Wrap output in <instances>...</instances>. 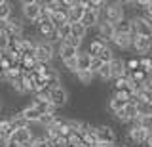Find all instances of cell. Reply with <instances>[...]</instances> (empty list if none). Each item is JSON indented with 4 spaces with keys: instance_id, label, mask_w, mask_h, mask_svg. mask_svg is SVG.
<instances>
[{
    "instance_id": "obj_1",
    "label": "cell",
    "mask_w": 152,
    "mask_h": 147,
    "mask_svg": "<svg viewBox=\"0 0 152 147\" xmlns=\"http://www.w3.org/2000/svg\"><path fill=\"white\" fill-rule=\"evenodd\" d=\"M101 19L108 21L112 25H118L122 19H126V10H124V2H108L101 13Z\"/></svg>"
},
{
    "instance_id": "obj_2",
    "label": "cell",
    "mask_w": 152,
    "mask_h": 147,
    "mask_svg": "<svg viewBox=\"0 0 152 147\" xmlns=\"http://www.w3.org/2000/svg\"><path fill=\"white\" fill-rule=\"evenodd\" d=\"M21 16L27 23H36L42 16V2H38V0L21 2Z\"/></svg>"
},
{
    "instance_id": "obj_3",
    "label": "cell",
    "mask_w": 152,
    "mask_h": 147,
    "mask_svg": "<svg viewBox=\"0 0 152 147\" xmlns=\"http://www.w3.org/2000/svg\"><path fill=\"white\" fill-rule=\"evenodd\" d=\"M57 55V46L50 40H38L36 42V59L40 63H51Z\"/></svg>"
},
{
    "instance_id": "obj_4",
    "label": "cell",
    "mask_w": 152,
    "mask_h": 147,
    "mask_svg": "<svg viewBox=\"0 0 152 147\" xmlns=\"http://www.w3.org/2000/svg\"><path fill=\"white\" fill-rule=\"evenodd\" d=\"M131 23H133V35L152 38V23L146 19L145 16H133Z\"/></svg>"
},
{
    "instance_id": "obj_5",
    "label": "cell",
    "mask_w": 152,
    "mask_h": 147,
    "mask_svg": "<svg viewBox=\"0 0 152 147\" xmlns=\"http://www.w3.org/2000/svg\"><path fill=\"white\" fill-rule=\"evenodd\" d=\"M66 8H69V21L70 23H80L84 19L86 13V4L80 0H65Z\"/></svg>"
},
{
    "instance_id": "obj_6",
    "label": "cell",
    "mask_w": 152,
    "mask_h": 147,
    "mask_svg": "<svg viewBox=\"0 0 152 147\" xmlns=\"http://www.w3.org/2000/svg\"><path fill=\"white\" fill-rule=\"evenodd\" d=\"M95 136H97L99 143H118L114 128L108 126V124H97L95 126Z\"/></svg>"
},
{
    "instance_id": "obj_7",
    "label": "cell",
    "mask_w": 152,
    "mask_h": 147,
    "mask_svg": "<svg viewBox=\"0 0 152 147\" xmlns=\"http://www.w3.org/2000/svg\"><path fill=\"white\" fill-rule=\"evenodd\" d=\"M148 136H150V132H146L145 128H141L137 124H133L129 130H127V140L135 145H145L146 140H148Z\"/></svg>"
},
{
    "instance_id": "obj_8",
    "label": "cell",
    "mask_w": 152,
    "mask_h": 147,
    "mask_svg": "<svg viewBox=\"0 0 152 147\" xmlns=\"http://www.w3.org/2000/svg\"><path fill=\"white\" fill-rule=\"evenodd\" d=\"M114 117H116L118 122H124V124H126V122H133V124H135V122L139 120V111H137L135 103H127L126 109L120 111L118 115H114Z\"/></svg>"
},
{
    "instance_id": "obj_9",
    "label": "cell",
    "mask_w": 152,
    "mask_h": 147,
    "mask_svg": "<svg viewBox=\"0 0 152 147\" xmlns=\"http://www.w3.org/2000/svg\"><path fill=\"white\" fill-rule=\"evenodd\" d=\"M50 101L53 103V105H55L57 109L65 107L66 103H69V92H66V88L63 86V84H61V86H57V88H51Z\"/></svg>"
},
{
    "instance_id": "obj_10",
    "label": "cell",
    "mask_w": 152,
    "mask_h": 147,
    "mask_svg": "<svg viewBox=\"0 0 152 147\" xmlns=\"http://www.w3.org/2000/svg\"><path fill=\"white\" fill-rule=\"evenodd\" d=\"M133 50H135V54H139V58L148 55V52L152 50V38L135 35V38H133Z\"/></svg>"
},
{
    "instance_id": "obj_11",
    "label": "cell",
    "mask_w": 152,
    "mask_h": 147,
    "mask_svg": "<svg viewBox=\"0 0 152 147\" xmlns=\"http://www.w3.org/2000/svg\"><path fill=\"white\" fill-rule=\"evenodd\" d=\"M116 36V27L108 21H103L97 25V38H101L104 42H112V38Z\"/></svg>"
},
{
    "instance_id": "obj_12",
    "label": "cell",
    "mask_w": 152,
    "mask_h": 147,
    "mask_svg": "<svg viewBox=\"0 0 152 147\" xmlns=\"http://www.w3.org/2000/svg\"><path fill=\"white\" fill-rule=\"evenodd\" d=\"M25 19H21V17H12L10 19V25L4 35H8L10 38H17V36H23V33H25Z\"/></svg>"
},
{
    "instance_id": "obj_13",
    "label": "cell",
    "mask_w": 152,
    "mask_h": 147,
    "mask_svg": "<svg viewBox=\"0 0 152 147\" xmlns=\"http://www.w3.org/2000/svg\"><path fill=\"white\" fill-rule=\"evenodd\" d=\"M31 105H34L38 111H40V115H55V111H57V107L50 101V99H38L34 96H32Z\"/></svg>"
},
{
    "instance_id": "obj_14",
    "label": "cell",
    "mask_w": 152,
    "mask_h": 147,
    "mask_svg": "<svg viewBox=\"0 0 152 147\" xmlns=\"http://www.w3.org/2000/svg\"><path fill=\"white\" fill-rule=\"evenodd\" d=\"M108 65H110V71H112V80L122 78V77H126V75H127L126 59H122V58H114V59H112V63H108Z\"/></svg>"
},
{
    "instance_id": "obj_15",
    "label": "cell",
    "mask_w": 152,
    "mask_h": 147,
    "mask_svg": "<svg viewBox=\"0 0 152 147\" xmlns=\"http://www.w3.org/2000/svg\"><path fill=\"white\" fill-rule=\"evenodd\" d=\"M57 55L61 58V63H65V61H69V59H76L80 55V50H76L72 48V46H66L61 42L59 46H57Z\"/></svg>"
},
{
    "instance_id": "obj_16",
    "label": "cell",
    "mask_w": 152,
    "mask_h": 147,
    "mask_svg": "<svg viewBox=\"0 0 152 147\" xmlns=\"http://www.w3.org/2000/svg\"><path fill=\"white\" fill-rule=\"evenodd\" d=\"M133 38H135V35H118L116 33V36L112 38V44L120 50H129L133 48Z\"/></svg>"
},
{
    "instance_id": "obj_17",
    "label": "cell",
    "mask_w": 152,
    "mask_h": 147,
    "mask_svg": "<svg viewBox=\"0 0 152 147\" xmlns=\"http://www.w3.org/2000/svg\"><path fill=\"white\" fill-rule=\"evenodd\" d=\"M8 118H10V124H12L13 130H23V128H31V124L27 122V118L23 117V113H21V111L12 113V115H10Z\"/></svg>"
},
{
    "instance_id": "obj_18",
    "label": "cell",
    "mask_w": 152,
    "mask_h": 147,
    "mask_svg": "<svg viewBox=\"0 0 152 147\" xmlns=\"http://www.w3.org/2000/svg\"><path fill=\"white\" fill-rule=\"evenodd\" d=\"M21 113H23V117L27 118L28 124H38V122H40V118H42L40 111H38L34 105H27V107H23V109H21Z\"/></svg>"
},
{
    "instance_id": "obj_19",
    "label": "cell",
    "mask_w": 152,
    "mask_h": 147,
    "mask_svg": "<svg viewBox=\"0 0 152 147\" xmlns=\"http://www.w3.org/2000/svg\"><path fill=\"white\" fill-rule=\"evenodd\" d=\"M107 46H108V42H104L101 38H95V40H91V44L88 46V54L91 55V58H99L101 52L107 48Z\"/></svg>"
},
{
    "instance_id": "obj_20",
    "label": "cell",
    "mask_w": 152,
    "mask_h": 147,
    "mask_svg": "<svg viewBox=\"0 0 152 147\" xmlns=\"http://www.w3.org/2000/svg\"><path fill=\"white\" fill-rule=\"evenodd\" d=\"M82 23L88 27V29H97V25L101 23V13H95V12H88V10H86Z\"/></svg>"
},
{
    "instance_id": "obj_21",
    "label": "cell",
    "mask_w": 152,
    "mask_h": 147,
    "mask_svg": "<svg viewBox=\"0 0 152 147\" xmlns=\"http://www.w3.org/2000/svg\"><path fill=\"white\" fill-rule=\"evenodd\" d=\"M126 105H127V101L120 99V98L116 96V94H112L110 99H108V109H110L112 115H118L120 111H124V109H126Z\"/></svg>"
},
{
    "instance_id": "obj_22",
    "label": "cell",
    "mask_w": 152,
    "mask_h": 147,
    "mask_svg": "<svg viewBox=\"0 0 152 147\" xmlns=\"http://www.w3.org/2000/svg\"><path fill=\"white\" fill-rule=\"evenodd\" d=\"M13 128H12V124H10V118L6 117V118H0V141H6V140H10V137L13 136Z\"/></svg>"
},
{
    "instance_id": "obj_23",
    "label": "cell",
    "mask_w": 152,
    "mask_h": 147,
    "mask_svg": "<svg viewBox=\"0 0 152 147\" xmlns=\"http://www.w3.org/2000/svg\"><path fill=\"white\" fill-rule=\"evenodd\" d=\"M91 61H93V58L88 54V52H80V55H78V71H76V73H80V71H91Z\"/></svg>"
},
{
    "instance_id": "obj_24",
    "label": "cell",
    "mask_w": 152,
    "mask_h": 147,
    "mask_svg": "<svg viewBox=\"0 0 152 147\" xmlns=\"http://www.w3.org/2000/svg\"><path fill=\"white\" fill-rule=\"evenodd\" d=\"M13 137L17 140L19 145H25L27 141H31L32 137H34V134L31 132V128H23V130H15V132H13Z\"/></svg>"
},
{
    "instance_id": "obj_25",
    "label": "cell",
    "mask_w": 152,
    "mask_h": 147,
    "mask_svg": "<svg viewBox=\"0 0 152 147\" xmlns=\"http://www.w3.org/2000/svg\"><path fill=\"white\" fill-rule=\"evenodd\" d=\"M116 27V33L118 35H133V23H131V17H126V19H122Z\"/></svg>"
},
{
    "instance_id": "obj_26",
    "label": "cell",
    "mask_w": 152,
    "mask_h": 147,
    "mask_svg": "<svg viewBox=\"0 0 152 147\" xmlns=\"http://www.w3.org/2000/svg\"><path fill=\"white\" fill-rule=\"evenodd\" d=\"M135 105L139 111V117H152V99H141Z\"/></svg>"
},
{
    "instance_id": "obj_27",
    "label": "cell",
    "mask_w": 152,
    "mask_h": 147,
    "mask_svg": "<svg viewBox=\"0 0 152 147\" xmlns=\"http://www.w3.org/2000/svg\"><path fill=\"white\" fill-rule=\"evenodd\" d=\"M84 4L88 12H95V13H103L104 6H107V2H103V0H86Z\"/></svg>"
},
{
    "instance_id": "obj_28",
    "label": "cell",
    "mask_w": 152,
    "mask_h": 147,
    "mask_svg": "<svg viewBox=\"0 0 152 147\" xmlns=\"http://www.w3.org/2000/svg\"><path fill=\"white\" fill-rule=\"evenodd\" d=\"M70 25H72V36H76V38H80V40H84L86 36H88L89 29L84 25L82 21H80V23H70Z\"/></svg>"
},
{
    "instance_id": "obj_29",
    "label": "cell",
    "mask_w": 152,
    "mask_h": 147,
    "mask_svg": "<svg viewBox=\"0 0 152 147\" xmlns=\"http://www.w3.org/2000/svg\"><path fill=\"white\" fill-rule=\"evenodd\" d=\"M10 88H12L15 94H21V96H25V94H28V92H27V84H25V77H19L17 80L10 82Z\"/></svg>"
},
{
    "instance_id": "obj_30",
    "label": "cell",
    "mask_w": 152,
    "mask_h": 147,
    "mask_svg": "<svg viewBox=\"0 0 152 147\" xmlns=\"http://www.w3.org/2000/svg\"><path fill=\"white\" fill-rule=\"evenodd\" d=\"M76 78H78L80 84H84V86H89V84H93L95 75L91 73V71H80V73H76Z\"/></svg>"
},
{
    "instance_id": "obj_31",
    "label": "cell",
    "mask_w": 152,
    "mask_h": 147,
    "mask_svg": "<svg viewBox=\"0 0 152 147\" xmlns=\"http://www.w3.org/2000/svg\"><path fill=\"white\" fill-rule=\"evenodd\" d=\"M12 2L0 0V19H12Z\"/></svg>"
},
{
    "instance_id": "obj_32",
    "label": "cell",
    "mask_w": 152,
    "mask_h": 147,
    "mask_svg": "<svg viewBox=\"0 0 152 147\" xmlns=\"http://www.w3.org/2000/svg\"><path fill=\"white\" fill-rule=\"evenodd\" d=\"M97 78H99V80H103V82H107V80H110V78H112V71H110V65H108V63H104L103 67H101V71L97 73Z\"/></svg>"
},
{
    "instance_id": "obj_33",
    "label": "cell",
    "mask_w": 152,
    "mask_h": 147,
    "mask_svg": "<svg viewBox=\"0 0 152 147\" xmlns=\"http://www.w3.org/2000/svg\"><path fill=\"white\" fill-rule=\"evenodd\" d=\"M114 58H116V55H114V52H112L110 46H107V48L101 52V55H99V59H101L103 63H112V59H114Z\"/></svg>"
},
{
    "instance_id": "obj_34",
    "label": "cell",
    "mask_w": 152,
    "mask_h": 147,
    "mask_svg": "<svg viewBox=\"0 0 152 147\" xmlns=\"http://www.w3.org/2000/svg\"><path fill=\"white\" fill-rule=\"evenodd\" d=\"M57 33H59V38H61V42H63V40L69 38V36H72V25L66 23V25H63L61 29H57Z\"/></svg>"
},
{
    "instance_id": "obj_35",
    "label": "cell",
    "mask_w": 152,
    "mask_h": 147,
    "mask_svg": "<svg viewBox=\"0 0 152 147\" xmlns=\"http://www.w3.org/2000/svg\"><path fill=\"white\" fill-rule=\"evenodd\" d=\"M135 124L141 126V128H145L146 132H150V134H152V117H139V120H137Z\"/></svg>"
},
{
    "instance_id": "obj_36",
    "label": "cell",
    "mask_w": 152,
    "mask_h": 147,
    "mask_svg": "<svg viewBox=\"0 0 152 147\" xmlns=\"http://www.w3.org/2000/svg\"><path fill=\"white\" fill-rule=\"evenodd\" d=\"M141 71H145L146 75H150L152 77V58H148V55H145V58H141Z\"/></svg>"
},
{
    "instance_id": "obj_37",
    "label": "cell",
    "mask_w": 152,
    "mask_h": 147,
    "mask_svg": "<svg viewBox=\"0 0 152 147\" xmlns=\"http://www.w3.org/2000/svg\"><path fill=\"white\" fill-rule=\"evenodd\" d=\"M126 65H127V73H133V71H137V69L141 67V58L137 55V58L126 59Z\"/></svg>"
},
{
    "instance_id": "obj_38",
    "label": "cell",
    "mask_w": 152,
    "mask_h": 147,
    "mask_svg": "<svg viewBox=\"0 0 152 147\" xmlns=\"http://www.w3.org/2000/svg\"><path fill=\"white\" fill-rule=\"evenodd\" d=\"M50 147H69V140L57 136V137H53V140H50Z\"/></svg>"
},
{
    "instance_id": "obj_39",
    "label": "cell",
    "mask_w": 152,
    "mask_h": 147,
    "mask_svg": "<svg viewBox=\"0 0 152 147\" xmlns=\"http://www.w3.org/2000/svg\"><path fill=\"white\" fill-rule=\"evenodd\" d=\"M82 42H84V40L76 38V36H69V38H66V40H63V44H66V46H72V48L80 50V48H82Z\"/></svg>"
},
{
    "instance_id": "obj_40",
    "label": "cell",
    "mask_w": 152,
    "mask_h": 147,
    "mask_svg": "<svg viewBox=\"0 0 152 147\" xmlns=\"http://www.w3.org/2000/svg\"><path fill=\"white\" fill-rule=\"evenodd\" d=\"M103 65H104V63H103V61L99 59V58H93V61H91V73L95 75V77H97V73L101 71Z\"/></svg>"
},
{
    "instance_id": "obj_41",
    "label": "cell",
    "mask_w": 152,
    "mask_h": 147,
    "mask_svg": "<svg viewBox=\"0 0 152 147\" xmlns=\"http://www.w3.org/2000/svg\"><path fill=\"white\" fill-rule=\"evenodd\" d=\"M34 147H50V140H46L44 136H36V145Z\"/></svg>"
},
{
    "instance_id": "obj_42",
    "label": "cell",
    "mask_w": 152,
    "mask_h": 147,
    "mask_svg": "<svg viewBox=\"0 0 152 147\" xmlns=\"http://www.w3.org/2000/svg\"><path fill=\"white\" fill-rule=\"evenodd\" d=\"M2 143H4L2 147H21V145L17 143V140H15V137H13V136L10 137V140H6V141H2Z\"/></svg>"
},
{
    "instance_id": "obj_43",
    "label": "cell",
    "mask_w": 152,
    "mask_h": 147,
    "mask_svg": "<svg viewBox=\"0 0 152 147\" xmlns=\"http://www.w3.org/2000/svg\"><path fill=\"white\" fill-rule=\"evenodd\" d=\"M146 147H152V134L148 136V140H146V143H145Z\"/></svg>"
},
{
    "instance_id": "obj_44",
    "label": "cell",
    "mask_w": 152,
    "mask_h": 147,
    "mask_svg": "<svg viewBox=\"0 0 152 147\" xmlns=\"http://www.w3.org/2000/svg\"><path fill=\"white\" fill-rule=\"evenodd\" d=\"M146 88H148V90H150V92H152V78L148 80V82H146Z\"/></svg>"
},
{
    "instance_id": "obj_45",
    "label": "cell",
    "mask_w": 152,
    "mask_h": 147,
    "mask_svg": "<svg viewBox=\"0 0 152 147\" xmlns=\"http://www.w3.org/2000/svg\"><path fill=\"white\" fill-rule=\"evenodd\" d=\"M114 147H129V145H126V143H116Z\"/></svg>"
},
{
    "instance_id": "obj_46",
    "label": "cell",
    "mask_w": 152,
    "mask_h": 147,
    "mask_svg": "<svg viewBox=\"0 0 152 147\" xmlns=\"http://www.w3.org/2000/svg\"><path fill=\"white\" fill-rule=\"evenodd\" d=\"M4 54H6V52H2V50H0V61L4 59Z\"/></svg>"
},
{
    "instance_id": "obj_47",
    "label": "cell",
    "mask_w": 152,
    "mask_h": 147,
    "mask_svg": "<svg viewBox=\"0 0 152 147\" xmlns=\"http://www.w3.org/2000/svg\"><path fill=\"white\" fill-rule=\"evenodd\" d=\"M0 111H2V98H0Z\"/></svg>"
}]
</instances>
